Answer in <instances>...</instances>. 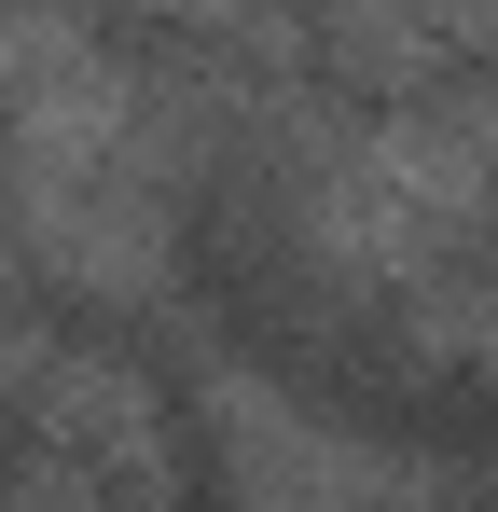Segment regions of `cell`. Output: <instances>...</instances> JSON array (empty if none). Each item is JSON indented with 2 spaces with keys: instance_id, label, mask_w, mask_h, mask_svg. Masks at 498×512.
Wrapping results in <instances>:
<instances>
[{
  "instance_id": "6da1fadb",
  "label": "cell",
  "mask_w": 498,
  "mask_h": 512,
  "mask_svg": "<svg viewBox=\"0 0 498 512\" xmlns=\"http://www.w3.org/2000/svg\"><path fill=\"white\" fill-rule=\"evenodd\" d=\"M0 416L28 429L0 471L28 499H180V485H208V457L180 443V402L153 374L97 333L28 319V305L0 319Z\"/></svg>"
},
{
  "instance_id": "7a4b0ae2",
  "label": "cell",
  "mask_w": 498,
  "mask_h": 512,
  "mask_svg": "<svg viewBox=\"0 0 498 512\" xmlns=\"http://www.w3.org/2000/svg\"><path fill=\"white\" fill-rule=\"evenodd\" d=\"M194 416H208V471L222 485H249V499H443L457 471L443 457H402V443H360V429H319L277 374H249V360H194V388H180Z\"/></svg>"
},
{
  "instance_id": "3957f363",
  "label": "cell",
  "mask_w": 498,
  "mask_h": 512,
  "mask_svg": "<svg viewBox=\"0 0 498 512\" xmlns=\"http://www.w3.org/2000/svg\"><path fill=\"white\" fill-rule=\"evenodd\" d=\"M402 346L443 360V374H471V388H498V250L415 277V291H402Z\"/></svg>"
},
{
  "instance_id": "277c9868",
  "label": "cell",
  "mask_w": 498,
  "mask_h": 512,
  "mask_svg": "<svg viewBox=\"0 0 498 512\" xmlns=\"http://www.w3.org/2000/svg\"><path fill=\"white\" fill-rule=\"evenodd\" d=\"M28 305V236H14V180H0V319Z\"/></svg>"
}]
</instances>
